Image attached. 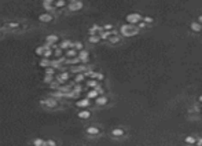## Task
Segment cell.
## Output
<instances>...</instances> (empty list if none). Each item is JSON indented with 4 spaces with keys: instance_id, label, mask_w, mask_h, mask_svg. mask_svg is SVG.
Instances as JSON below:
<instances>
[{
    "instance_id": "cell-9",
    "label": "cell",
    "mask_w": 202,
    "mask_h": 146,
    "mask_svg": "<svg viewBox=\"0 0 202 146\" xmlns=\"http://www.w3.org/2000/svg\"><path fill=\"white\" fill-rule=\"evenodd\" d=\"M78 60H80V62L81 64H84V65H87L88 62H90V51H87L85 48L84 50H81V51H78Z\"/></svg>"
},
{
    "instance_id": "cell-44",
    "label": "cell",
    "mask_w": 202,
    "mask_h": 146,
    "mask_svg": "<svg viewBox=\"0 0 202 146\" xmlns=\"http://www.w3.org/2000/svg\"><path fill=\"white\" fill-rule=\"evenodd\" d=\"M32 146H35V145H32Z\"/></svg>"
},
{
    "instance_id": "cell-40",
    "label": "cell",
    "mask_w": 202,
    "mask_h": 146,
    "mask_svg": "<svg viewBox=\"0 0 202 146\" xmlns=\"http://www.w3.org/2000/svg\"><path fill=\"white\" fill-rule=\"evenodd\" d=\"M197 22H199L202 25V15H199V17H198V21H197Z\"/></svg>"
},
{
    "instance_id": "cell-30",
    "label": "cell",
    "mask_w": 202,
    "mask_h": 146,
    "mask_svg": "<svg viewBox=\"0 0 202 146\" xmlns=\"http://www.w3.org/2000/svg\"><path fill=\"white\" fill-rule=\"evenodd\" d=\"M45 146H58V141L54 138H48L45 139Z\"/></svg>"
},
{
    "instance_id": "cell-23",
    "label": "cell",
    "mask_w": 202,
    "mask_h": 146,
    "mask_svg": "<svg viewBox=\"0 0 202 146\" xmlns=\"http://www.w3.org/2000/svg\"><path fill=\"white\" fill-rule=\"evenodd\" d=\"M99 84H100V83L96 82L95 79H88V80H87V87H88L90 90H92V88H96Z\"/></svg>"
},
{
    "instance_id": "cell-43",
    "label": "cell",
    "mask_w": 202,
    "mask_h": 146,
    "mask_svg": "<svg viewBox=\"0 0 202 146\" xmlns=\"http://www.w3.org/2000/svg\"><path fill=\"white\" fill-rule=\"evenodd\" d=\"M73 1H77V0H67V3H73Z\"/></svg>"
},
{
    "instance_id": "cell-32",
    "label": "cell",
    "mask_w": 202,
    "mask_h": 146,
    "mask_svg": "<svg viewBox=\"0 0 202 146\" xmlns=\"http://www.w3.org/2000/svg\"><path fill=\"white\" fill-rule=\"evenodd\" d=\"M48 87H49V90H58L59 87H61V84H59V83L57 82V80H54L52 83H49Z\"/></svg>"
},
{
    "instance_id": "cell-34",
    "label": "cell",
    "mask_w": 202,
    "mask_h": 146,
    "mask_svg": "<svg viewBox=\"0 0 202 146\" xmlns=\"http://www.w3.org/2000/svg\"><path fill=\"white\" fill-rule=\"evenodd\" d=\"M52 55H54L55 58H59V57H62V55H63V51H62V50H61V48H59V47H58V48H55V50H54V52H52Z\"/></svg>"
},
{
    "instance_id": "cell-15",
    "label": "cell",
    "mask_w": 202,
    "mask_h": 146,
    "mask_svg": "<svg viewBox=\"0 0 202 146\" xmlns=\"http://www.w3.org/2000/svg\"><path fill=\"white\" fill-rule=\"evenodd\" d=\"M103 30V28L100 26V25H98V23H94L92 26L88 29V35H99V33Z\"/></svg>"
},
{
    "instance_id": "cell-20",
    "label": "cell",
    "mask_w": 202,
    "mask_h": 146,
    "mask_svg": "<svg viewBox=\"0 0 202 146\" xmlns=\"http://www.w3.org/2000/svg\"><path fill=\"white\" fill-rule=\"evenodd\" d=\"M100 37H99V35H88V43L90 44H98V43H100Z\"/></svg>"
},
{
    "instance_id": "cell-38",
    "label": "cell",
    "mask_w": 202,
    "mask_h": 146,
    "mask_svg": "<svg viewBox=\"0 0 202 146\" xmlns=\"http://www.w3.org/2000/svg\"><path fill=\"white\" fill-rule=\"evenodd\" d=\"M136 28H138V29H144V28H146V23H144L143 21H140V22L136 25Z\"/></svg>"
},
{
    "instance_id": "cell-18",
    "label": "cell",
    "mask_w": 202,
    "mask_h": 146,
    "mask_svg": "<svg viewBox=\"0 0 202 146\" xmlns=\"http://www.w3.org/2000/svg\"><path fill=\"white\" fill-rule=\"evenodd\" d=\"M63 55H65L66 58H74V57L78 55V51H76L74 48H69V50L63 51Z\"/></svg>"
},
{
    "instance_id": "cell-14",
    "label": "cell",
    "mask_w": 202,
    "mask_h": 146,
    "mask_svg": "<svg viewBox=\"0 0 202 146\" xmlns=\"http://www.w3.org/2000/svg\"><path fill=\"white\" fill-rule=\"evenodd\" d=\"M59 40H61V37H59L57 33H51V35H47V36H45V43H48V44L58 43Z\"/></svg>"
},
{
    "instance_id": "cell-19",
    "label": "cell",
    "mask_w": 202,
    "mask_h": 146,
    "mask_svg": "<svg viewBox=\"0 0 202 146\" xmlns=\"http://www.w3.org/2000/svg\"><path fill=\"white\" fill-rule=\"evenodd\" d=\"M190 29L193 30V32H195V33H198V32H202V25L199 22H191L190 23Z\"/></svg>"
},
{
    "instance_id": "cell-3",
    "label": "cell",
    "mask_w": 202,
    "mask_h": 146,
    "mask_svg": "<svg viewBox=\"0 0 202 146\" xmlns=\"http://www.w3.org/2000/svg\"><path fill=\"white\" fill-rule=\"evenodd\" d=\"M84 9V3L81 0H77V1H73V3H67L66 10L69 13H78Z\"/></svg>"
},
{
    "instance_id": "cell-25",
    "label": "cell",
    "mask_w": 202,
    "mask_h": 146,
    "mask_svg": "<svg viewBox=\"0 0 202 146\" xmlns=\"http://www.w3.org/2000/svg\"><path fill=\"white\" fill-rule=\"evenodd\" d=\"M85 80V76H84V73H76V76H74V84H80Z\"/></svg>"
},
{
    "instance_id": "cell-39",
    "label": "cell",
    "mask_w": 202,
    "mask_h": 146,
    "mask_svg": "<svg viewBox=\"0 0 202 146\" xmlns=\"http://www.w3.org/2000/svg\"><path fill=\"white\" fill-rule=\"evenodd\" d=\"M195 145L202 146V138H197V142H195Z\"/></svg>"
},
{
    "instance_id": "cell-28",
    "label": "cell",
    "mask_w": 202,
    "mask_h": 146,
    "mask_svg": "<svg viewBox=\"0 0 202 146\" xmlns=\"http://www.w3.org/2000/svg\"><path fill=\"white\" fill-rule=\"evenodd\" d=\"M44 73L47 74V76H55V74H57V69H54V68H51V66H48V68H45V69H44Z\"/></svg>"
},
{
    "instance_id": "cell-22",
    "label": "cell",
    "mask_w": 202,
    "mask_h": 146,
    "mask_svg": "<svg viewBox=\"0 0 202 146\" xmlns=\"http://www.w3.org/2000/svg\"><path fill=\"white\" fill-rule=\"evenodd\" d=\"M49 64H51V60H49V58H44V57H41L40 62H39V66L45 69V68H48V66H49Z\"/></svg>"
},
{
    "instance_id": "cell-2",
    "label": "cell",
    "mask_w": 202,
    "mask_h": 146,
    "mask_svg": "<svg viewBox=\"0 0 202 146\" xmlns=\"http://www.w3.org/2000/svg\"><path fill=\"white\" fill-rule=\"evenodd\" d=\"M139 32V29L136 28V25H131V23H124V25H121V28H120V32L122 36L125 37H131V36H135L136 33Z\"/></svg>"
},
{
    "instance_id": "cell-10",
    "label": "cell",
    "mask_w": 202,
    "mask_h": 146,
    "mask_svg": "<svg viewBox=\"0 0 202 146\" xmlns=\"http://www.w3.org/2000/svg\"><path fill=\"white\" fill-rule=\"evenodd\" d=\"M95 105L98 106V108H102V106H106L109 103V96L107 95H99L96 96L94 99Z\"/></svg>"
},
{
    "instance_id": "cell-37",
    "label": "cell",
    "mask_w": 202,
    "mask_h": 146,
    "mask_svg": "<svg viewBox=\"0 0 202 146\" xmlns=\"http://www.w3.org/2000/svg\"><path fill=\"white\" fill-rule=\"evenodd\" d=\"M103 30H113V29H114V26H113L112 23H106V25H103Z\"/></svg>"
},
{
    "instance_id": "cell-42",
    "label": "cell",
    "mask_w": 202,
    "mask_h": 146,
    "mask_svg": "<svg viewBox=\"0 0 202 146\" xmlns=\"http://www.w3.org/2000/svg\"><path fill=\"white\" fill-rule=\"evenodd\" d=\"M3 26H4V25H3V22L0 21V29H3Z\"/></svg>"
},
{
    "instance_id": "cell-12",
    "label": "cell",
    "mask_w": 202,
    "mask_h": 146,
    "mask_svg": "<svg viewBox=\"0 0 202 146\" xmlns=\"http://www.w3.org/2000/svg\"><path fill=\"white\" fill-rule=\"evenodd\" d=\"M91 116H92V112L88 110V109H81V110L77 112V117L81 119V120H88Z\"/></svg>"
},
{
    "instance_id": "cell-6",
    "label": "cell",
    "mask_w": 202,
    "mask_h": 146,
    "mask_svg": "<svg viewBox=\"0 0 202 146\" xmlns=\"http://www.w3.org/2000/svg\"><path fill=\"white\" fill-rule=\"evenodd\" d=\"M100 133H102V130H100V127H98V125H88V127L85 128V134L91 138L99 137Z\"/></svg>"
},
{
    "instance_id": "cell-1",
    "label": "cell",
    "mask_w": 202,
    "mask_h": 146,
    "mask_svg": "<svg viewBox=\"0 0 202 146\" xmlns=\"http://www.w3.org/2000/svg\"><path fill=\"white\" fill-rule=\"evenodd\" d=\"M39 105L47 110H58L62 108V101L55 99V98L48 95V96H44V98H40Z\"/></svg>"
},
{
    "instance_id": "cell-26",
    "label": "cell",
    "mask_w": 202,
    "mask_h": 146,
    "mask_svg": "<svg viewBox=\"0 0 202 146\" xmlns=\"http://www.w3.org/2000/svg\"><path fill=\"white\" fill-rule=\"evenodd\" d=\"M184 142L187 143V145H195V142H197V138L194 137V135H187Z\"/></svg>"
},
{
    "instance_id": "cell-4",
    "label": "cell",
    "mask_w": 202,
    "mask_h": 146,
    "mask_svg": "<svg viewBox=\"0 0 202 146\" xmlns=\"http://www.w3.org/2000/svg\"><path fill=\"white\" fill-rule=\"evenodd\" d=\"M3 29H6V30H10V32H17V30H22V22L21 21H11V22H7L3 26Z\"/></svg>"
},
{
    "instance_id": "cell-17",
    "label": "cell",
    "mask_w": 202,
    "mask_h": 146,
    "mask_svg": "<svg viewBox=\"0 0 202 146\" xmlns=\"http://www.w3.org/2000/svg\"><path fill=\"white\" fill-rule=\"evenodd\" d=\"M66 6H67V0H55L54 1V7L57 10L66 9Z\"/></svg>"
},
{
    "instance_id": "cell-41",
    "label": "cell",
    "mask_w": 202,
    "mask_h": 146,
    "mask_svg": "<svg viewBox=\"0 0 202 146\" xmlns=\"http://www.w3.org/2000/svg\"><path fill=\"white\" fill-rule=\"evenodd\" d=\"M3 30H4V29H0V37L3 36Z\"/></svg>"
},
{
    "instance_id": "cell-35",
    "label": "cell",
    "mask_w": 202,
    "mask_h": 146,
    "mask_svg": "<svg viewBox=\"0 0 202 146\" xmlns=\"http://www.w3.org/2000/svg\"><path fill=\"white\" fill-rule=\"evenodd\" d=\"M95 80H96V82H103L105 80V74L103 73H100V72H96V76H95Z\"/></svg>"
},
{
    "instance_id": "cell-8",
    "label": "cell",
    "mask_w": 202,
    "mask_h": 146,
    "mask_svg": "<svg viewBox=\"0 0 202 146\" xmlns=\"http://www.w3.org/2000/svg\"><path fill=\"white\" fill-rule=\"evenodd\" d=\"M74 106L78 108V109H88L91 106V99H88V98H78L74 102Z\"/></svg>"
},
{
    "instance_id": "cell-24",
    "label": "cell",
    "mask_w": 202,
    "mask_h": 146,
    "mask_svg": "<svg viewBox=\"0 0 202 146\" xmlns=\"http://www.w3.org/2000/svg\"><path fill=\"white\" fill-rule=\"evenodd\" d=\"M96 96H99V92L95 90V88H92V90H88V92H87V96L85 98H88V99H95Z\"/></svg>"
},
{
    "instance_id": "cell-27",
    "label": "cell",
    "mask_w": 202,
    "mask_h": 146,
    "mask_svg": "<svg viewBox=\"0 0 202 146\" xmlns=\"http://www.w3.org/2000/svg\"><path fill=\"white\" fill-rule=\"evenodd\" d=\"M32 145H35V146H45V139H43V138H35Z\"/></svg>"
},
{
    "instance_id": "cell-11",
    "label": "cell",
    "mask_w": 202,
    "mask_h": 146,
    "mask_svg": "<svg viewBox=\"0 0 202 146\" xmlns=\"http://www.w3.org/2000/svg\"><path fill=\"white\" fill-rule=\"evenodd\" d=\"M58 47L61 48L62 51H66L69 48H73V41L69 40V39H63V40H59L58 41Z\"/></svg>"
},
{
    "instance_id": "cell-29",
    "label": "cell",
    "mask_w": 202,
    "mask_h": 146,
    "mask_svg": "<svg viewBox=\"0 0 202 146\" xmlns=\"http://www.w3.org/2000/svg\"><path fill=\"white\" fill-rule=\"evenodd\" d=\"M73 48L76 51H81V50H84V44L81 41H73Z\"/></svg>"
},
{
    "instance_id": "cell-36",
    "label": "cell",
    "mask_w": 202,
    "mask_h": 146,
    "mask_svg": "<svg viewBox=\"0 0 202 146\" xmlns=\"http://www.w3.org/2000/svg\"><path fill=\"white\" fill-rule=\"evenodd\" d=\"M142 21H143V22L147 25V23H153L154 22V18H153V17H148V15H146V17H143V19H142Z\"/></svg>"
},
{
    "instance_id": "cell-7",
    "label": "cell",
    "mask_w": 202,
    "mask_h": 146,
    "mask_svg": "<svg viewBox=\"0 0 202 146\" xmlns=\"http://www.w3.org/2000/svg\"><path fill=\"white\" fill-rule=\"evenodd\" d=\"M37 19H39V22H41V23H51L55 19V17H54V14L41 13V14H39Z\"/></svg>"
},
{
    "instance_id": "cell-33",
    "label": "cell",
    "mask_w": 202,
    "mask_h": 146,
    "mask_svg": "<svg viewBox=\"0 0 202 146\" xmlns=\"http://www.w3.org/2000/svg\"><path fill=\"white\" fill-rule=\"evenodd\" d=\"M43 52H44V47H43V46L37 47L36 50H35V54H36L37 57H40V58H41V57H43Z\"/></svg>"
},
{
    "instance_id": "cell-31",
    "label": "cell",
    "mask_w": 202,
    "mask_h": 146,
    "mask_svg": "<svg viewBox=\"0 0 202 146\" xmlns=\"http://www.w3.org/2000/svg\"><path fill=\"white\" fill-rule=\"evenodd\" d=\"M54 80H55V76H47V74H44V77H43V83H45V84H49Z\"/></svg>"
},
{
    "instance_id": "cell-13",
    "label": "cell",
    "mask_w": 202,
    "mask_h": 146,
    "mask_svg": "<svg viewBox=\"0 0 202 146\" xmlns=\"http://www.w3.org/2000/svg\"><path fill=\"white\" fill-rule=\"evenodd\" d=\"M125 135V130L124 128H121V127H117V128H113L112 130V137L113 138H122Z\"/></svg>"
},
{
    "instance_id": "cell-16",
    "label": "cell",
    "mask_w": 202,
    "mask_h": 146,
    "mask_svg": "<svg viewBox=\"0 0 202 146\" xmlns=\"http://www.w3.org/2000/svg\"><path fill=\"white\" fill-rule=\"evenodd\" d=\"M41 6H43V9H44V13L54 14L55 11H57V9L54 7V4H51V3H45V1H41Z\"/></svg>"
},
{
    "instance_id": "cell-5",
    "label": "cell",
    "mask_w": 202,
    "mask_h": 146,
    "mask_svg": "<svg viewBox=\"0 0 202 146\" xmlns=\"http://www.w3.org/2000/svg\"><path fill=\"white\" fill-rule=\"evenodd\" d=\"M125 19H126V23H131V25H138V23L143 19V17H142L139 13H131V14H128V15L125 17Z\"/></svg>"
},
{
    "instance_id": "cell-21",
    "label": "cell",
    "mask_w": 202,
    "mask_h": 146,
    "mask_svg": "<svg viewBox=\"0 0 202 146\" xmlns=\"http://www.w3.org/2000/svg\"><path fill=\"white\" fill-rule=\"evenodd\" d=\"M107 41H109V44H113L114 46V44H118L121 41V37L118 36V35H113V36H110L107 39Z\"/></svg>"
}]
</instances>
